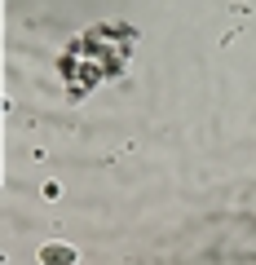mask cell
<instances>
[{
  "instance_id": "cell-2",
  "label": "cell",
  "mask_w": 256,
  "mask_h": 265,
  "mask_svg": "<svg viewBox=\"0 0 256 265\" xmlns=\"http://www.w3.org/2000/svg\"><path fill=\"white\" fill-rule=\"evenodd\" d=\"M40 195H45L49 203H53V199H62V186H57V181H45V190H40Z\"/></svg>"
},
{
  "instance_id": "cell-1",
  "label": "cell",
  "mask_w": 256,
  "mask_h": 265,
  "mask_svg": "<svg viewBox=\"0 0 256 265\" xmlns=\"http://www.w3.org/2000/svg\"><path fill=\"white\" fill-rule=\"evenodd\" d=\"M75 261H80L75 248L62 243V239H49L45 248H40V265H75Z\"/></svg>"
}]
</instances>
